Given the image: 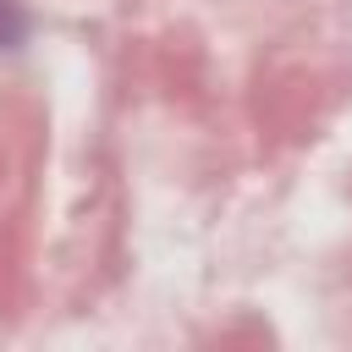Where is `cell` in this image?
Listing matches in <instances>:
<instances>
[{
	"mask_svg": "<svg viewBox=\"0 0 352 352\" xmlns=\"http://www.w3.org/2000/svg\"><path fill=\"white\" fill-rule=\"evenodd\" d=\"M22 28H28V16L16 11V0H0V44H16Z\"/></svg>",
	"mask_w": 352,
	"mask_h": 352,
	"instance_id": "1",
	"label": "cell"
}]
</instances>
